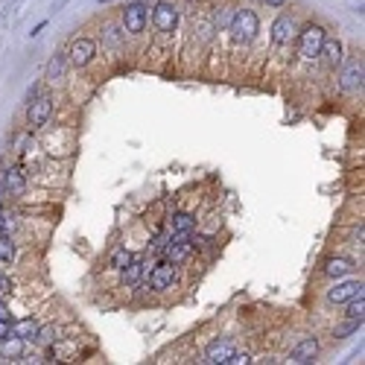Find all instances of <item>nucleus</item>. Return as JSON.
I'll list each match as a JSON object with an SVG mask.
<instances>
[{
	"mask_svg": "<svg viewBox=\"0 0 365 365\" xmlns=\"http://www.w3.org/2000/svg\"><path fill=\"white\" fill-rule=\"evenodd\" d=\"M342 88L345 91L362 88V59H354L351 64H348V71L342 73Z\"/></svg>",
	"mask_w": 365,
	"mask_h": 365,
	"instance_id": "obj_13",
	"label": "nucleus"
},
{
	"mask_svg": "<svg viewBox=\"0 0 365 365\" xmlns=\"http://www.w3.org/2000/svg\"><path fill=\"white\" fill-rule=\"evenodd\" d=\"M266 3H272V6H284L287 0H266Z\"/></svg>",
	"mask_w": 365,
	"mask_h": 365,
	"instance_id": "obj_32",
	"label": "nucleus"
},
{
	"mask_svg": "<svg viewBox=\"0 0 365 365\" xmlns=\"http://www.w3.org/2000/svg\"><path fill=\"white\" fill-rule=\"evenodd\" d=\"M0 319L12 322V313H9V307H6V298H0Z\"/></svg>",
	"mask_w": 365,
	"mask_h": 365,
	"instance_id": "obj_30",
	"label": "nucleus"
},
{
	"mask_svg": "<svg viewBox=\"0 0 365 365\" xmlns=\"http://www.w3.org/2000/svg\"><path fill=\"white\" fill-rule=\"evenodd\" d=\"M3 190H6L9 196H24V190H27V176H24V170H18V167L6 170V173H3Z\"/></svg>",
	"mask_w": 365,
	"mask_h": 365,
	"instance_id": "obj_11",
	"label": "nucleus"
},
{
	"mask_svg": "<svg viewBox=\"0 0 365 365\" xmlns=\"http://www.w3.org/2000/svg\"><path fill=\"white\" fill-rule=\"evenodd\" d=\"M228 32H231V38H234L237 44L255 41V36L260 32L257 15L252 9H234V18H231V24H228Z\"/></svg>",
	"mask_w": 365,
	"mask_h": 365,
	"instance_id": "obj_1",
	"label": "nucleus"
},
{
	"mask_svg": "<svg viewBox=\"0 0 365 365\" xmlns=\"http://www.w3.org/2000/svg\"><path fill=\"white\" fill-rule=\"evenodd\" d=\"M152 24H155L158 32H173L176 24H178V9L164 0V3H158L155 12H152Z\"/></svg>",
	"mask_w": 365,
	"mask_h": 365,
	"instance_id": "obj_5",
	"label": "nucleus"
},
{
	"mask_svg": "<svg viewBox=\"0 0 365 365\" xmlns=\"http://www.w3.org/2000/svg\"><path fill=\"white\" fill-rule=\"evenodd\" d=\"M50 114H53V99L50 96H36V99H29V111H27V120L32 129H38L50 120Z\"/></svg>",
	"mask_w": 365,
	"mask_h": 365,
	"instance_id": "obj_4",
	"label": "nucleus"
},
{
	"mask_svg": "<svg viewBox=\"0 0 365 365\" xmlns=\"http://www.w3.org/2000/svg\"><path fill=\"white\" fill-rule=\"evenodd\" d=\"M248 362H252V357H248V354H237V351H234V354L228 357L225 365H248Z\"/></svg>",
	"mask_w": 365,
	"mask_h": 365,
	"instance_id": "obj_28",
	"label": "nucleus"
},
{
	"mask_svg": "<svg viewBox=\"0 0 365 365\" xmlns=\"http://www.w3.org/2000/svg\"><path fill=\"white\" fill-rule=\"evenodd\" d=\"M193 252V245L187 243V234H173L170 243L164 245V257H167V263H173V266H178V263H185Z\"/></svg>",
	"mask_w": 365,
	"mask_h": 365,
	"instance_id": "obj_3",
	"label": "nucleus"
},
{
	"mask_svg": "<svg viewBox=\"0 0 365 365\" xmlns=\"http://www.w3.org/2000/svg\"><path fill=\"white\" fill-rule=\"evenodd\" d=\"M295 38V21L289 15H280V18L272 24V41L275 44H289Z\"/></svg>",
	"mask_w": 365,
	"mask_h": 365,
	"instance_id": "obj_9",
	"label": "nucleus"
},
{
	"mask_svg": "<svg viewBox=\"0 0 365 365\" xmlns=\"http://www.w3.org/2000/svg\"><path fill=\"white\" fill-rule=\"evenodd\" d=\"M12 228H15L12 217H6V213L0 210V237H9V234H12Z\"/></svg>",
	"mask_w": 365,
	"mask_h": 365,
	"instance_id": "obj_27",
	"label": "nucleus"
},
{
	"mask_svg": "<svg viewBox=\"0 0 365 365\" xmlns=\"http://www.w3.org/2000/svg\"><path fill=\"white\" fill-rule=\"evenodd\" d=\"M106 44H108V47H120V44H123V32H120L117 27H108V29H106Z\"/></svg>",
	"mask_w": 365,
	"mask_h": 365,
	"instance_id": "obj_25",
	"label": "nucleus"
},
{
	"mask_svg": "<svg viewBox=\"0 0 365 365\" xmlns=\"http://www.w3.org/2000/svg\"><path fill=\"white\" fill-rule=\"evenodd\" d=\"M319 56H324V62L330 64V68H336V64H342V44H339L336 38H327V36H324Z\"/></svg>",
	"mask_w": 365,
	"mask_h": 365,
	"instance_id": "obj_15",
	"label": "nucleus"
},
{
	"mask_svg": "<svg viewBox=\"0 0 365 365\" xmlns=\"http://www.w3.org/2000/svg\"><path fill=\"white\" fill-rule=\"evenodd\" d=\"M120 272H123V284H138V280H141L149 269H146V263H143V260H135V257H131Z\"/></svg>",
	"mask_w": 365,
	"mask_h": 365,
	"instance_id": "obj_17",
	"label": "nucleus"
},
{
	"mask_svg": "<svg viewBox=\"0 0 365 365\" xmlns=\"http://www.w3.org/2000/svg\"><path fill=\"white\" fill-rule=\"evenodd\" d=\"M319 357V342L313 339V336H307V339H301L295 345V351H292V362H313Z\"/></svg>",
	"mask_w": 365,
	"mask_h": 365,
	"instance_id": "obj_12",
	"label": "nucleus"
},
{
	"mask_svg": "<svg viewBox=\"0 0 365 365\" xmlns=\"http://www.w3.org/2000/svg\"><path fill=\"white\" fill-rule=\"evenodd\" d=\"M21 354H24V339H21V336L9 334V336L0 339V357H6V359H18Z\"/></svg>",
	"mask_w": 365,
	"mask_h": 365,
	"instance_id": "obj_16",
	"label": "nucleus"
},
{
	"mask_svg": "<svg viewBox=\"0 0 365 365\" xmlns=\"http://www.w3.org/2000/svg\"><path fill=\"white\" fill-rule=\"evenodd\" d=\"M38 330H41V327L32 322V319H24V322H15V324H12V334L21 336L24 342H29V339L36 342V339H38Z\"/></svg>",
	"mask_w": 365,
	"mask_h": 365,
	"instance_id": "obj_18",
	"label": "nucleus"
},
{
	"mask_svg": "<svg viewBox=\"0 0 365 365\" xmlns=\"http://www.w3.org/2000/svg\"><path fill=\"white\" fill-rule=\"evenodd\" d=\"M231 354H234V342H228V339H217V342H210V345H208L205 359H208V362H213V365H217V362H222V365H225Z\"/></svg>",
	"mask_w": 365,
	"mask_h": 365,
	"instance_id": "obj_10",
	"label": "nucleus"
},
{
	"mask_svg": "<svg viewBox=\"0 0 365 365\" xmlns=\"http://www.w3.org/2000/svg\"><path fill=\"white\" fill-rule=\"evenodd\" d=\"M351 269H354V263L348 260V257H334V260H327V266H324V272L330 278H342V275H348Z\"/></svg>",
	"mask_w": 365,
	"mask_h": 365,
	"instance_id": "obj_20",
	"label": "nucleus"
},
{
	"mask_svg": "<svg viewBox=\"0 0 365 365\" xmlns=\"http://www.w3.org/2000/svg\"><path fill=\"white\" fill-rule=\"evenodd\" d=\"M123 27H126V32H143V27H146V6L143 3H131V6H126V12H123Z\"/></svg>",
	"mask_w": 365,
	"mask_h": 365,
	"instance_id": "obj_7",
	"label": "nucleus"
},
{
	"mask_svg": "<svg viewBox=\"0 0 365 365\" xmlns=\"http://www.w3.org/2000/svg\"><path fill=\"white\" fill-rule=\"evenodd\" d=\"M359 292H362V284H357V280H345V284H336L334 289H330V301H336V304L351 301V298L359 295Z\"/></svg>",
	"mask_w": 365,
	"mask_h": 365,
	"instance_id": "obj_14",
	"label": "nucleus"
},
{
	"mask_svg": "<svg viewBox=\"0 0 365 365\" xmlns=\"http://www.w3.org/2000/svg\"><path fill=\"white\" fill-rule=\"evenodd\" d=\"M193 228H196V220L190 217V213H176V217L170 220V231H173V234H190Z\"/></svg>",
	"mask_w": 365,
	"mask_h": 365,
	"instance_id": "obj_19",
	"label": "nucleus"
},
{
	"mask_svg": "<svg viewBox=\"0 0 365 365\" xmlns=\"http://www.w3.org/2000/svg\"><path fill=\"white\" fill-rule=\"evenodd\" d=\"M9 334H12V322L0 319V339H3V336H9Z\"/></svg>",
	"mask_w": 365,
	"mask_h": 365,
	"instance_id": "obj_31",
	"label": "nucleus"
},
{
	"mask_svg": "<svg viewBox=\"0 0 365 365\" xmlns=\"http://www.w3.org/2000/svg\"><path fill=\"white\" fill-rule=\"evenodd\" d=\"M231 18H234V9H220L213 15V29H228Z\"/></svg>",
	"mask_w": 365,
	"mask_h": 365,
	"instance_id": "obj_23",
	"label": "nucleus"
},
{
	"mask_svg": "<svg viewBox=\"0 0 365 365\" xmlns=\"http://www.w3.org/2000/svg\"><path fill=\"white\" fill-rule=\"evenodd\" d=\"M64 71H68V59H64V56H53V59H50V64H47V79L50 82H59V79H64Z\"/></svg>",
	"mask_w": 365,
	"mask_h": 365,
	"instance_id": "obj_21",
	"label": "nucleus"
},
{
	"mask_svg": "<svg viewBox=\"0 0 365 365\" xmlns=\"http://www.w3.org/2000/svg\"><path fill=\"white\" fill-rule=\"evenodd\" d=\"M94 41L91 38H76L73 44H71V64H76V68H85V64L94 59Z\"/></svg>",
	"mask_w": 365,
	"mask_h": 365,
	"instance_id": "obj_8",
	"label": "nucleus"
},
{
	"mask_svg": "<svg viewBox=\"0 0 365 365\" xmlns=\"http://www.w3.org/2000/svg\"><path fill=\"white\" fill-rule=\"evenodd\" d=\"M362 310H365V298H362V292H359V295L351 298V307H348V319H359V322H362Z\"/></svg>",
	"mask_w": 365,
	"mask_h": 365,
	"instance_id": "obj_22",
	"label": "nucleus"
},
{
	"mask_svg": "<svg viewBox=\"0 0 365 365\" xmlns=\"http://www.w3.org/2000/svg\"><path fill=\"white\" fill-rule=\"evenodd\" d=\"M322 41H324V29L319 24H313V27H307L301 32V38H298V50H301L304 59H319Z\"/></svg>",
	"mask_w": 365,
	"mask_h": 365,
	"instance_id": "obj_2",
	"label": "nucleus"
},
{
	"mask_svg": "<svg viewBox=\"0 0 365 365\" xmlns=\"http://www.w3.org/2000/svg\"><path fill=\"white\" fill-rule=\"evenodd\" d=\"M176 284V266H173V263H167V260H164V263H158V266L152 269V272H149V287H152V289H170Z\"/></svg>",
	"mask_w": 365,
	"mask_h": 365,
	"instance_id": "obj_6",
	"label": "nucleus"
},
{
	"mask_svg": "<svg viewBox=\"0 0 365 365\" xmlns=\"http://www.w3.org/2000/svg\"><path fill=\"white\" fill-rule=\"evenodd\" d=\"M129 260H131V252H126V248H117V252L111 255V269H123Z\"/></svg>",
	"mask_w": 365,
	"mask_h": 365,
	"instance_id": "obj_24",
	"label": "nucleus"
},
{
	"mask_svg": "<svg viewBox=\"0 0 365 365\" xmlns=\"http://www.w3.org/2000/svg\"><path fill=\"white\" fill-rule=\"evenodd\" d=\"M15 257V245L9 243V237H0V260H12Z\"/></svg>",
	"mask_w": 365,
	"mask_h": 365,
	"instance_id": "obj_26",
	"label": "nucleus"
},
{
	"mask_svg": "<svg viewBox=\"0 0 365 365\" xmlns=\"http://www.w3.org/2000/svg\"><path fill=\"white\" fill-rule=\"evenodd\" d=\"M9 292H12V280L6 275H0V298H9Z\"/></svg>",
	"mask_w": 365,
	"mask_h": 365,
	"instance_id": "obj_29",
	"label": "nucleus"
}]
</instances>
